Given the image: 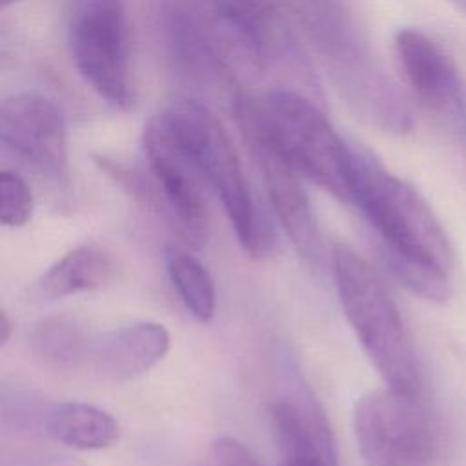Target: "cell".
Wrapping results in <instances>:
<instances>
[{
  "label": "cell",
  "instance_id": "ba28073f",
  "mask_svg": "<svg viewBox=\"0 0 466 466\" xmlns=\"http://www.w3.org/2000/svg\"><path fill=\"white\" fill-rule=\"evenodd\" d=\"M142 146L149 173L173 220V231L198 249L208 238V211L202 177L162 124L153 116L144 126Z\"/></svg>",
  "mask_w": 466,
  "mask_h": 466
},
{
  "label": "cell",
  "instance_id": "44dd1931",
  "mask_svg": "<svg viewBox=\"0 0 466 466\" xmlns=\"http://www.w3.org/2000/svg\"><path fill=\"white\" fill-rule=\"evenodd\" d=\"M215 466H260L257 457L240 441L218 437L213 442Z\"/></svg>",
  "mask_w": 466,
  "mask_h": 466
},
{
  "label": "cell",
  "instance_id": "ac0fdd59",
  "mask_svg": "<svg viewBox=\"0 0 466 466\" xmlns=\"http://www.w3.org/2000/svg\"><path fill=\"white\" fill-rule=\"evenodd\" d=\"M46 431L60 444L75 450H104L118 442L120 424L116 419L86 402H62L46 419Z\"/></svg>",
  "mask_w": 466,
  "mask_h": 466
},
{
  "label": "cell",
  "instance_id": "9c48e42d",
  "mask_svg": "<svg viewBox=\"0 0 466 466\" xmlns=\"http://www.w3.org/2000/svg\"><path fill=\"white\" fill-rule=\"evenodd\" d=\"M0 140L47 178L67 184V127L60 107L38 93H16L2 102Z\"/></svg>",
  "mask_w": 466,
  "mask_h": 466
},
{
  "label": "cell",
  "instance_id": "3957f363",
  "mask_svg": "<svg viewBox=\"0 0 466 466\" xmlns=\"http://www.w3.org/2000/svg\"><path fill=\"white\" fill-rule=\"evenodd\" d=\"M331 264L342 311L377 373L391 390L420 393L419 360L382 279L348 244L333 248Z\"/></svg>",
  "mask_w": 466,
  "mask_h": 466
},
{
  "label": "cell",
  "instance_id": "ffe728a7",
  "mask_svg": "<svg viewBox=\"0 0 466 466\" xmlns=\"http://www.w3.org/2000/svg\"><path fill=\"white\" fill-rule=\"evenodd\" d=\"M35 208L33 191L15 171L0 173V222L9 228H20L31 220Z\"/></svg>",
  "mask_w": 466,
  "mask_h": 466
},
{
  "label": "cell",
  "instance_id": "8992f818",
  "mask_svg": "<svg viewBox=\"0 0 466 466\" xmlns=\"http://www.w3.org/2000/svg\"><path fill=\"white\" fill-rule=\"evenodd\" d=\"M67 40L78 75L111 107L133 106L126 0H67Z\"/></svg>",
  "mask_w": 466,
  "mask_h": 466
},
{
  "label": "cell",
  "instance_id": "603a6c76",
  "mask_svg": "<svg viewBox=\"0 0 466 466\" xmlns=\"http://www.w3.org/2000/svg\"><path fill=\"white\" fill-rule=\"evenodd\" d=\"M16 2H20V0H0V5H2V9H5V7H9V5L16 4Z\"/></svg>",
  "mask_w": 466,
  "mask_h": 466
},
{
  "label": "cell",
  "instance_id": "5b68a950",
  "mask_svg": "<svg viewBox=\"0 0 466 466\" xmlns=\"http://www.w3.org/2000/svg\"><path fill=\"white\" fill-rule=\"evenodd\" d=\"M302 15L317 46L337 69H342V86L360 111L390 133L411 129V113L402 96L371 55L368 42L355 27L351 16L333 0H302Z\"/></svg>",
  "mask_w": 466,
  "mask_h": 466
},
{
  "label": "cell",
  "instance_id": "5bb4252c",
  "mask_svg": "<svg viewBox=\"0 0 466 466\" xmlns=\"http://www.w3.org/2000/svg\"><path fill=\"white\" fill-rule=\"evenodd\" d=\"M169 331L158 322H133L96 335L89 370L111 380H127L149 371L169 351Z\"/></svg>",
  "mask_w": 466,
  "mask_h": 466
},
{
  "label": "cell",
  "instance_id": "9a60e30c",
  "mask_svg": "<svg viewBox=\"0 0 466 466\" xmlns=\"http://www.w3.org/2000/svg\"><path fill=\"white\" fill-rule=\"evenodd\" d=\"M211 9L235 46L258 67L275 64L289 49L288 31L273 0H211Z\"/></svg>",
  "mask_w": 466,
  "mask_h": 466
},
{
  "label": "cell",
  "instance_id": "52a82bcc",
  "mask_svg": "<svg viewBox=\"0 0 466 466\" xmlns=\"http://www.w3.org/2000/svg\"><path fill=\"white\" fill-rule=\"evenodd\" d=\"M353 431L366 466H435L437 435L420 393L386 388L362 395Z\"/></svg>",
  "mask_w": 466,
  "mask_h": 466
},
{
  "label": "cell",
  "instance_id": "7a4b0ae2",
  "mask_svg": "<svg viewBox=\"0 0 466 466\" xmlns=\"http://www.w3.org/2000/svg\"><path fill=\"white\" fill-rule=\"evenodd\" d=\"M235 113L242 131L266 138L302 178L350 202L351 144L337 135L311 100L273 89L260 100L240 98Z\"/></svg>",
  "mask_w": 466,
  "mask_h": 466
},
{
  "label": "cell",
  "instance_id": "4fadbf2b",
  "mask_svg": "<svg viewBox=\"0 0 466 466\" xmlns=\"http://www.w3.org/2000/svg\"><path fill=\"white\" fill-rule=\"evenodd\" d=\"M162 38L169 60L189 84L237 107L240 96L233 76L191 15L178 7L167 9L162 16Z\"/></svg>",
  "mask_w": 466,
  "mask_h": 466
},
{
  "label": "cell",
  "instance_id": "d6986e66",
  "mask_svg": "<svg viewBox=\"0 0 466 466\" xmlns=\"http://www.w3.org/2000/svg\"><path fill=\"white\" fill-rule=\"evenodd\" d=\"M166 268L184 308L197 322H209L217 308V293L208 268L191 253L171 248L166 253Z\"/></svg>",
  "mask_w": 466,
  "mask_h": 466
},
{
  "label": "cell",
  "instance_id": "7c38bea8",
  "mask_svg": "<svg viewBox=\"0 0 466 466\" xmlns=\"http://www.w3.org/2000/svg\"><path fill=\"white\" fill-rule=\"evenodd\" d=\"M269 419L282 466H337L331 426L308 391L286 393L273 400Z\"/></svg>",
  "mask_w": 466,
  "mask_h": 466
},
{
  "label": "cell",
  "instance_id": "8fae6325",
  "mask_svg": "<svg viewBox=\"0 0 466 466\" xmlns=\"http://www.w3.org/2000/svg\"><path fill=\"white\" fill-rule=\"evenodd\" d=\"M242 133L258 162L268 198L284 233L297 253L317 268L324 262V246L315 209L300 182L302 177L266 138L251 131Z\"/></svg>",
  "mask_w": 466,
  "mask_h": 466
},
{
  "label": "cell",
  "instance_id": "e0dca14e",
  "mask_svg": "<svg viewBox=\"0 0 466 466\" xmlns=\"http://www.w3.org/2000/svg\"><path fill=\"white\" fill-rule=\"evenodd\" d=\"M96 335L69 315L42 319L31 335L33 353L49 368L73 371L89 366Z\"/></svg>",
  "mask_w": 466,
  "mask_h": 466
},
{
  "label": "cell",
  "instance_id": "7402d4cb",
  "mask_svg": "<svg viewBox=\"0 0 466 466\" xmlns=\"http://www.w3.org/2000/svg\"><path fill=\"white\" fill-rule=\"evenodd\" d=\"M13 331H15V322L9 319L7 311L2 309L0 311V344L2 346H5L9 342Z\"/></svg>",
  "mask_w": 466,
  "mask_h": 466
},
{
  "label": "cell",
  "instance_id": "30bf717a",
  "mask_svg": "<svg viewBox=\"0 0 466 466\" xmlns=\"http://www.w3.org/2000/svg\"><path fill=\"white\" fill-rule=\"evenodd\" d=\"M395 55L417 100L466 138V98L453 60L426 33L406 27L395 35Z\"/></svg>",
  "mask_w": 466,
  "mask_h": 466
},
{
  "label": "cell",
  "instance_id": "277c9868",
  "mask_svg": "<svg viewBox=\"0 0 466 466\" xmlns=\"http://www.w3.org/2000/svg\"><path fill=\"white\" fill-rule=\"evenodd\" d=\"M160 120L217 193L240 246L253 257L271 248V231L251 198L242 164L215 113L195 100H175L160 111Z\"/></svg>",
  "mask_w": 466,
  "mask_h": 466
},
{
  "label": "cell",
  "instance_id": "2e32d148",
  "mask_svg": "<svg viewBox=\"0 0 466 466\" xmlns=\"http://www.w3.org/2000/svg\"><path fill=\"white\" fill-rule=\"evenodd\" d=\"M111 255L98 244H80L51 264L35 282L31 295L51 302L76 293L102 289L115 277Z\"/></svg>",
  "mask_w": 466,
  "mask_h": 466
},
{
  "label": "cell",
  "instance_id": "6da1fadb",
  "mask_svg": "<svg viewBox=\"0 0 466 466\" xmlns=\"http://www.w3.org/2000/svg\"><path fill=\"white\" fill-rule=\"evenodd\" d=\"M379 242L388 271L411 293L444 302L451 293L453 251L441 222L406 180L375 155L351 146V198Z\"/></svg>",
  "mask_w": 466,
  "mask_h": 466
}]
</instances>
